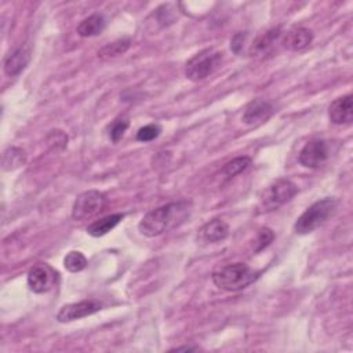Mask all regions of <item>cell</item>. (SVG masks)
Instances as JSON below:
<instances>
[{
    "label": "cell",
    "instance_id": "1",
    "mask_svg": "<svg viewBox=\"0 0 353 353\" xmlns=\"http://www.w3.org/2000/svg\"><path fill=\"white\" fill-rule=\"evenodd\" d=\"M191 211L192 204L186 200H178L160 206L144 215L138 225V229L144 236H160V234L182 225L189 218Z\"/></svg>",
    "mask_w": 353,
    "mask_h": 353
},
{
    "label": "cell",
    "instance_id": "2",
    "mask_svg": "<svg viewBox=\"0 0 353 353\" xmlns=\"http://www.w3.org/2000/svg\"><path fill=\"white\" fill-rule=\"evenodd\" d=\"M261 272L250 268L246 264L236 263L218 268L212 272L214 284L225 291H241L258 280Z\"/></svg>",
    "mask_w": 353,
    "mask_h": 353
},
{
    "label": "cell",
    "instance_id": "3",
    "mask_svg": "<svg viewBox=\"0 0 353 353\" xmlns=\"http://www.w3.org/2000/svg\"><path fill=\"white\" fill-rule=\"evenodd\" d=\"M338 200L334 197H324L317 200L311 207H308L304 214L297 219L294 229L298 234H308L320 228L327 222V219L337 210Z\"/></svg>",
    "mask_w": 353,
    "mask_h": 353
},
{
    "label": "cell",
    "instance_id": "4",
    "mask_svg": "<svg viewBox=\"0 0 353 353\" xmlns=\"http://www.w3.org/2000/svg\"><path fill=\"white\" fill-rule=\"evenodd\" d=\"M222 51L211 47L192 57L185 66V76L191 82H202L211 76L222 64Z\"/></svg>",
    "mask_w": 353,
    "mask_h": 353
},
{
    "label": "cell",
    "instance_id": "5",
    "mask_svg": "<svg viewBox=\"0 0 353 353\" xmlns=\"http://www.w3.org/2000/svg\"><path fill=\"white\" fill-rule=\"evenodd\" d=\"M298 193V186L287 178L273 181L261 195L260 208L263 211H273L289 203Z\"/></svg>",
    "mask_w": 353,
    "mask_h": 353
},
{
    "label": "cell",
    "instance_id": "6",
    "mask_svg": "<svg viewBox=\"0 0 353 353\" xmlns=\"http://www.w3.org/2000/svg\"><path fill=\"white\" fill-rule=\"evenodd\" d=\"M108 204L106 196L99 191H86L80 193L72 207V218L76 221L90 219L99 214Z\"/></svg>",
    "mask_w": 353,
    "mask_h": 353
},
{
    "label": "cell",
    "instance_id": "7",
    "mask_svg": "<svg viewBox=\"0 0 353 353\" xmlns=\"http://www.w3.org/2000/svg\"><path fill=\"white\" fill-rule=\"evenodd\" d=\"M102 309V304L94 300H87V301H80L75 304H68L64 305L60 312L57 313V320L60 323H69L73 320H79L87 316H91Z\"/></svg>",
    "mask_w": 353,
    "mask_h": 353
},
{
    "label": "cell",
    "instance_id": "8",
    "mask_svg": "<svg viewBox=\"0 0 353 353\" xmlns=\"http://www.w3.org/2000/svg\"><path fill=\"white\" fill-rule=\"evenodd\" d=\"M328 159V145L323 140L309 141L300 152V163L308 169H319Z\"/></svg>",
    "mask_w": 353,
    "mask_h": 353
},
{
    "label": "cell",
    "instance_id": "9",
    "mask_svg": "<svg viewBox=\"0 0 353 353\" xmlns=\"http://www.w3.org/2000/svg\"><path fill=\"white\" fill-rule=\"evenodd\" d=\"M273 113L275 108L269 101L257 98L246 106L242 121L249 126H258L268 122Z\"/></svg>",
    "mask_w": 353,
    "mask_h": 353
},
{
    "label": "cell",
    "instance_id": "10",
    "mask_svg": "<svg viewBox=\"0 0 353 353\" xmlns=\"http://www.w3.org/2000/svg\"><path fill=\"white\" fill-rule=\"evenodd\" d=\"M328 119L332 125L346 126L353 121V97L350 94L339 97L328 106Z\"/></svg>",
    "mask_w": 353,
    "mask_h": 353
},
{
    "label": "cell",
    "instance_id": "11",
    "mask_svg": "<svg viewBox=\"0 0 353 353\" xmlns=\"http://www.w3.org/2000/svg\"><path fill=\"white\" fill-rule=\"evenodd\" d=\"M283 40V32L282 28H272L267 31L265 34L260 35L250 49V56L257 58H264L269 54H272L276 49V46Z\"/></svg>",
    "mask_w": 353,
    "mask_h": 353
},
{
    "label": "cell",
    "instance_id": "12",
    "mask_svg": "<svg viewBox=\"0 0 353 353\" xmlns=\"http://www.w3.org/2000/svg\"><path fill=\"white\" fill-rule=\"evenodd\" d=\"M53 272L49 267L46 265H35L34 268H31V271L28 272V287L36 293V294H43L47 293L51 289L53 284Z\"/></svg>",
    "mask_w": 353,
    "mask_h": 353
},
{
    "label": "cell",
    "instance_id": "13",
    "mask_svg": "<svg viewBox=\"0 0 353 353\" xmlns=\"http://www.w3.org/2000/svg\"><path fill=\"white\" fill-rule=\"evenodd\" d=\"M229 236V225L222 219H211L199 230V241L203 243H218Z\"/></svg>",
    "mask_w": 353,
    "mask_h": 353
},
{
    "label": "cell",
    "instance_id": "14",
    "mask_svg": "<svg viewBox=\"0 0 353 353\" xmlns=\"http://www.w3.org/2000/svg\"><path fill=\"white\" fill-rule=\"evenodd\" d=\"M29 62H31V50L28 47H19L5 60V64H3L5 73L10 77H16L27 69Z\"/></svg>",
    "mask_w": 353,
    "mask_h": 353
},
{
    "label": "cell",
    "instance_id": "15",
    "mask_svg": "<svg viewBox=\"0 0 353 353\" xmlns=\"http://www.w3.org/2000/svg\"><path fill=\"white\" fill-rule=\"evenodd\" d=\"M313 40V34L311 29L304 27H295L284 34L282 45L291 51L305 50Z\"/></svg>",
    "mask_w": 353,
    "mask_h": 353
},
{
    "label": "cell",
    "instance_id": "16",
    "mask_svg": "<svg viewBox=\"0 0 353 353\" xmlns=\"http://www.w3.org/2000/svg\"><path fill=\"white\" fill-rule=\"evenodd\" d=\"M123 214H110L106 215L95 222H93L91 225L87 226V233L93 238H101L105 236L108 232H110L114 226L119 225V222L123 219Z\"/></svg>",
    "mask_w": 353,
    "mask_h": 353
},
{
    "label": "cell",
    "instance_id": "17",
    "mask_svg": "<svg viewBox=\"0 0 353 353\" xmlns=\"http://www.w3.org/2000/svg\"><path fill=\"white\" fill-rule=\"evenodd\" d=\"M106 28V20L102 14H93L77 25V34L82 38H93L101 35Z\"/></svg>",
    "mask_w": 353,
    "mask_h": 353
},
{
    "label": "cell",
    "instance_id": "18",
    "mask_svg": "<svg viewBox=\"0 0 353 353\" xmlns=\"http://www.w3.org/2000/svg\"><path fill=\"white\" fill-rule=\"evenodd\" d=\"M27 163V154L19 147L8 148L2 155V169L5 171H13Z\"/></svg>",
    "mask_w": 353,
    "mask_h": 353
},
{
    "label": "cell",
    "instance_id": "19",
    "mask_svg": "<svg viewBox=\"0 0 353 353\" xmlns=\"http://www.w3.org/2000/svg\"><path fill=\"white\" fill-rule=\"evenodd\" d=\"M132 46V39L130 38H123L116 42H112L106 46H104L99 51H98V57L102 60H110L114 57H119L122 54H125Z\"/></svg>",
    "mask_w": 353,
    "mask_h": 353
},
{
    "label": "cell",
    "instance_id": "20",
    "mask_svg": "<svg viewBox=\"0 0 353 353\" xmlns=\"http://www.w3.org/2000/svg\"><path fill=\"white\" fill-rule=\"evenodd\" d=\"M129 126H130V121L127 116H121V117H117V119H114L110 123V126L108 127V136H109L110 141L113 144L119 143L123 138L125 133L127 132Z\"/></svg>",
    "mask_w": 353,
    "mask_h": 353
},
{
    "label": "cell",
    "instance_id": "21",
    "mask_svg": "<svg viewBox=\"0 0 353 353\" xmlns=\"http://www.w3.org/2000/svg\"><path fill=\"white\" fill-rule=\"evenodd\" d=\"M252 158L249 156H241L233 159L230 162H228L223 167H222V173L226 177H236L239 174H242L243 171H246L250 166H252Z\"/></svg>",
    "mask_w": 353,
    "mask_h": 353
},
{
    "label": "cell",
    "instance_id": "22",
    "mask_svg": "<svg viewBox=\"0 0 353 353\" xmlns=\"http://www.w3.org/2000/svg\"><path fill=\"white\" fill-rule=\"evenodd\" d=\"M64 267L71 273L82 272L87 267V258L80 252H71L64 258Z\"/></svg>",
    "mask_w": 353,
    "mask_h": 353
},
{
    "label": "cell",
    "instance_id": "23",
    "mask_svg": "<svg viewBox=\"0 0 353 353\" xmlns=\"http://www.w3.org/2000/svg\"><path fill=\"white\" fill-rule=\"evenodd\" d=\"M68 140H69L68 136L62 130H53L46 137V143H47L49 148H51L54 151L65 149L68 145Z\"/></svg>",
    "mask_w": 353,
    "mask_h": 353
},
{
    "label": "cell",
    "instance_id": "24",
    "mask_svg": "<svg viewBox=\"0 0 353 353\" xmlns=\"http://www.w3.org/2000/svg\"><path fill=\"white\" fill-rule=\"evenodd\" d=\"M160 133H162V127L159 125H156V123L147 125L137 132V141L151 143V141L156 140L160 136Z\"/></svg>",
    "mask_w": 353,
    "mask_h": 353
},
{
    "label": "cell",
    "instance_id": "25",
    "mask_svg": "<svg viewBox=\"0 0 353 353\" xmlns=\"http://www.w3.org/2000/svg\"><path fill=\"white\" fill-rule=\"evenodd\" d=\"M275 239V233L272 229L269 228H261L258 232L257 236V249L256 252H263L264 249H267Z\"/></svg>",
    "mask_w": 353,
    "mask_h": 353
},
{
    "label": "cell",
    "instance_id": "26",
    "mask_svg": "<svg viewBox=\"0 0 353 353\" xmlns=\"http://www.w3.org/2000/svg\"><path fill=\"white\" fill-rule=\"evenodd\" d=\"M246 39H247V32H239V34L234 35L232 38V40H230V50L233 53L239 54L243 50V47H245Z\"/></svg>",
    "mask_w": 353,
    "mask_h": 353
},
{
    "label": "cell",
    "instance_id": "27",
    "mask_svg": "<svg viewBox=\"0 0 353 353\" xmlns=\"http://www.w3.org/2000/svg\"><path fill=\"white\" fill-rule=\"evenodd\" d=\"M181 350H185V352H195V350H199V348H195V346H180V348L171 349V352H181Z\"/></svg>",
    "mask_w": 353,
    "mask_h": 353
}]
</instances>
